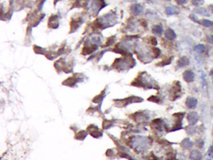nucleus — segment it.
<instances>
[{
  "label": "nucleus",
  "mask_w": 213,
  "mask_h": 160,
  "mask_svg": "<svg viewBox=\"0 0 213 160\" xmlns=\"http://www.w3.org/2000/svg\"><path fill=\"white\" fill-rule=\"evenodd\" d=\"M183 78L186 82L191 83L195 80V75L194 73L191 70H187L183 74Z\"/></svg>",
  "instance_id": "obj_1"
},
{
  "label": "nucleus",
  "mask_w": 213,
  "mask_h": 160,
  "mask_svg": "<svg viewBox=\"0 0 213 160\" xmlns=\"http://www.w3.org/2000/svg\"><path fill=\"white\" fill-rule=\"evenodd\" d=\"M82 23H83V20H82L81 18H77V20L72 19L71 23H70V27H70V33L75 31L79 28V27L81 25Z\"/></svg>",
  "instance_id": "obj_2"
},
{
  "label": "nucleus",
  "mask_w": 213,
  "mask_h": 160,
  "mask_svg": "<svg viewBox=\"0 0 213 160\" xmlns=\"http://www.w3.org/2000/svg\"><path fill=\"white\" fill-rule=\"evenodd\" d=\"M187 120L191 125H194L198 121V115L196 112L189 113L187 115Z\"/></svg>",
  "instance_id": "obj_3"
},
{
  "label": "nucleus",
  "mask_w": 213,
  "mask_h": 160,
  "mask_svg": "<svg viewBox=\"0 0 213 160\" xmlns=\"http://www.w3.org/2000/svg\"><path fill=\"white\" fill-rule=\"evenodd\" d=\"M197 103H198V101L195 98L188 97L186 100V106L190 109H195L197 106Z\"/></svg>",
  "instance_id": "obj_4"
},
{
  "label": "nucleus",
  "mask_w": 213,
  "mask_h": 160,
  "mask_svg": "<svg viewBox=\"0 0 213 160\" xmlns=\"http://www.w3.org/2000/svg\"><path fill=\"white\" fill-rule=\"evenodd\" d=\"M190 61L187 56H182L177 60V67L179 68L184 67L189 65Z\"/></svg>",
  "instance_id": "obj_5"
},
{
  "label": "nucleus",
  "mask_w": 213,
  "mask_h": 160,
  "mask_svg": "<svg viewBox=\"0 0 213 160\" xmlns=\"http://www.w3.org/2000/svg\"><path fill=\"white\" fill-rule=\"evenodd\" d=\"M49 27L52 29H56L58 27V16L53 15L50 18L49 23H48Z\"/></svg>",
  "instance_id": "obj_6"
},
{
  "label": "nucleus",
  "mask_w": 213,
  "mask_h": 160,
  "mask_svg": "<svg viewBox=\"0 0 213 160\" xmlns=\"http://www.w3.org/2000/svg\"><path fill=\"white\" fill-rule=\"evenodd\" d=\"M131 12L135 15H139L143 12V8L140 4H133L131 7Z\"/></svg>",
  "instance_id": "obj_7"
},
{
  "label": "nucleus",
  "mask_w": 213,
  "mask_h": 160,
  "mask_svg": "<svg viewBox=\"0 0 213 160\" xmlns=\"http://www.w3.org/2000/svg\"><path fill=\"white\" fill-rule=\"evenodd\" d=\"M189 158L192 160H201L202 158V155L198 150H193L190 153Z\"/></svg>",
  "instance_id": "obj_8"
},
{
  "label": "nucleus",
  "mask_w": 213,
  "mask_h": 160,
  "mask_svg": "<svg viewBox=\"0 0 213 160\" xmlns=\"http://www.w3.org/2000/svg\"><path fill=\"white\" fill-rule=\"evenodd\" d=\"M165 37H166V39L172 41V40H174L176 38L177 35L173 30H172L171 29H167L165 31Z\"/></svg>",
  "instance_id": "obj_9"
},
{
  "label": "nucleus",
  "mask_w": 213,
  "mask_h": 160,
  "mask_svg": "<svg viewBox=\"0 0 213 160\" xmlns=\"http://www.w3.org/2000/svg\"><path fill=\"white\" fill-rule=\"evenodd\" d=\"M152 33L154 34H155V35L161 36L162 33H163V27H162V26L160 25H154L153 28H152Z\"/></svg>",
  "instance_id": "obj_10"
},
{
  "label": "nucleus",
  "mask_w": 213,
  "mask_h": 160,
  "mask_svg": "<svg viewBox=\"0 0 213 160\" xmlns=\"http://www.w3.org/2000/svg\"><path fill=\"white\" fill-rule=\"evenodd\" d=\"M181 146H182V147L184 148V149H190V148L192 147L193 143L191 142V140H189V138H185V139H184V140L182 141Z\"/></svg>",
  "instance_id": "obj_11"
},
{
  "label": "nucleus",
  "mask_w": 213,
  "mask_h": 160,
  "mask_svg": "<svg viewBox=\"0 0 213 160\" xmlns=\"http://www.w3.org/2000/svg\"><path fill=\"white\" fill-rule=\"evenodd\" d=\"M77 82V78H68V80H65L63 82L64 85H69V86H72L76 84V83Z\"/></svg>",
  "instance_id": "obj_12"
},
{
  "label": "nucleus",
  "mask_w": 213,
  "mask_h": 160,
  "mask_svg": "<svg viewBox=\"0 0 213 160\" xmlns=\"http://www.w3.org/2000/svg\"><path fill=\"white\" fill-rule=\"evenodd\" d=\"M194 12L196 13H198L200 14L202 16H210V14L207 10L205 9V8H196L194 10Z\"/></svg>",
  "instance_id": "obj_13"
},
{
  "label": "nucleus",
  "mask_w": 213,
  "mask_h": 160,
  "mask_svg": "<svg viewBox=\"0 0 213 160\" xmlns=\"http://www.w3.org/2000/svg\"><path fill=\"white\" fill-rule=\"evenodd\" d=\"M90 134H91V136H93V137L95 138H98L99 136H101L102 135V133L99 132L98 129L97 127H94L92 128V130H90Z\"/></svg>",
  "instance_id": "obj_14"
},
{
  "label": "nucleus",
  "mask_w": 213,
  "mask_h": 160,
  "mask_svg": "<svg viewBox=\"0 0 213 160\" xmlns=\"http://www.w3.org/2000/svg\"><path fill=\"white\" fill-rule=\"evenodd\" d=\"M198 23L204 27H211V26H213V23L212 21L206 20V19H203V20H200V21H199Z\"/></svg>",
  "instance_id": "obj_15"
},
{
  "label": "nucleus",
  "mask_w": 213,
  "mask_h": 160,
  "mask_svg": "<svg viewBox=\"0 0 213 160\" xmlns=\"http://www.w3.org/2000/svg\"><path fill=\"white\" fill-rule=\"evenodd\" d=\"M206 50V48H205V45H203V44H198V45H196L194 47V50L198 53H202L204 52Z\"/></svg>",
  "instance_id": "obj_16"
},
{
  "label": "nucleus",
  "mask_w": 213,
  "mask_h": 160,
  "mask_svg": "<svg viewBox=\"0 0 213 160\" xmlns=\"http://www.w3.org/2000/svg\"><path fill=\"white\" fill-rule=\"evenodd\" d=\"M172 60H173V57H171V58H167V59H166V60H163V61H162V62H160V64H158V65H156L160 66V67L166 66V65L171 64Z\"/></svg>",
  "instance_id": "obj_17"
},
{
  "label": "nucleus",
  "mask_w": 213,
  "mask_h": 160,
  "mask_svg": "<svg viewBox=\"0 0 213 160\" xmlns=\"http://www.w3.org/2000/svg\"><path fill=\"white\" fill-rule=\"evenodd\" d=\"M86 136H87V134L84 131H81V132H79L77 134V135L75 136V138H76L77 139L83 140V139H84L85 138Z\"/></svg>",
  "instance_id": "obj_18"
},
{
  "label": "nucleus",
  "mask_w": 213,
  "mask_h": 160,
  "mask_svg": "<svg viewBox=\"0 0 213 160\" xmlns=\"http://www.w3.org/2000/svg\"><path fill=\"white\" fill-rule=\"evenodd\" d=\"M166 12L168 14H169V15H172V14H175V10L174 8H171V7H169H169H166Z\"/></svg>",
  "instance_id": "obj_19"
},
{
  "label": "nucleus",
  "mask_w": 213,
  "mask_h": 160,
  "mask_svg": "<svg viewBox=\"0 0 213 160\" xmlns=\"http://www.w3.org/2000/svg\"><path fill=\"white\" fill-rule=\"evenodd\" d=\"M149 41H150V43H151L152 45H154V46L158 44L157 40H156V38H154V37H150V39H149Z\"/></svg>",
  "instance_id": "obj_20"
},
{
  "label": "nucleus",
  "mask_w": 213,
  "mask_h": 160,
  "mask_svg": "<svg viewBox=\"0 0 213 160\" xmlns=\"http://www.w3.org/2000/svg\"><path fill=\"white\" fill-rule=\"evenodd\" d=\"M189 18H190L192 21H193V22H195V23H199L198 18V17H197L194 14H190V15L189 16Z\"/></svg>",
  "instance_id": "obj_21"
},
{
  "label": "nucleus",
  "mask_w": 213,
  "mask_h": 160,
  "mask_svg": "<svg viewBox=\"0 0 213 160\" xmlns=\"http://www.w3.org/2000/svg\"><path fill=\"white\" fill-rule=\"evenodd\" d=\"M152 50H153V53H154V56H155V58H157L160 54V50L157 48H153Z\"/></svg>",
  "instance_id": "obj_22"
},
{
  "label": "nucleus",
  "mask_w": 213,
  "mask_h": 160,
  "mask_svg": "<svg viewBox=\"0 0 213 160\" xmlns=\"http://www.w3.org/2000/svg\"><path fill=\"white\" fill-rule=\"evenodd\" d=\"M114 41V37H111V38H110L109 39H108V41H107L106 43V46H108V45H111L112 43Z\"/></svg>",
  "instance_id": "obj_23"
},
{
  "label": "nucleus",
  "mask_w": 213,
  "mask_h": 160,
  "mask_svg": "<svg viewBox=\"0 0 213 160\" xmlns=\"http://www.w3.org/2000/svg\"><path fill=\"white\" fill-rule=\"evenodd\" d=\"M204 3V1H192V4L196 6H198L200 5H202Z\"/></svg>",
  "instance_id": "obj_24"
},
{
  "label": "nucleus",
  "mask_w": 213,
  "mask_h": 160,
  "mask_svg": "<svg viewBox=\"0 0 213 160\" xmlns=\"http://www.w3.org/2000/svg\"><path fill=\"white\" fill-rule=\"evenodd\" d=\"M148 100L150 101H153V102H158V98L157 96H151L150 98H149Z\"/></svg>",
  "instance_id": "obj_25"
},
{
  "label": "nucleus",
  "mask_w": 213,
  "mask_h": 160,
  "mask_svg": "<svg viewBox=\"0 0 213 160\" xmlns=\"http://www.w3.org/2000/svg\"><path fill=\"white\" fill-rule=\"evenodd\" d=\"M204 145V141L203 140H199V142L198 143V146L199 147H202Z\"/></svg>",
  "instance_id": "obj_26"
},
{
  "label": "nucleus",
  "mask_w": 213,
  "mask_h": 160,
  "mask_svg": "<svg viewBox=\"0 0 213 160\" xmlns=\"http://www.w3.org/2000/svg\"><path fill=\"white\" fill-rule=\"evenodd\" d=\"M177 2L178 3V4H185L187 2V1H177Z\"/></svg>",
  "instance_id": "obj_27"
},
{
  "label": "nucleus",
  "mask_w": 213,
  "mask_h": 160,
  "mask_svg": "<svg viewBox=\"0 0 213 160\" xmlns=\"http://www.w3.org/2000/svg\"><path fill=\"white\" fill-rule=\"evenodd\" d=\"M209 9H210V10L211 11V12L213 14V5H210V6H209Z\"/></svg>",
  "instance_id": "obj_28"
},
{
  "label": "nucleus",
  "mask_w": 213,
  "mask_h": 160,
  "mask_svg": "<svg viewBox=\"0 0 213 160\" xmlns=\"http://www.w3.org/2000/svg\"><path fill=\"white\" fill-rule=\"evenodd\" d=\"M210 75H213V69L211 71V73H210Z\"/></svg>",
  "instance_id": "obj_29"
},
{
  "label": "nucleus",
  "mask_w": 213,
  "mask_h": 160,
  "mask_svg": "<svg viewBox=\"0 0 213 160\" xmlns=\"http://www.w3.org/2000/svg\"><path fill=\"white\" fill-rule=\"evenodd\" d=\"M211 40H212V41H213V35H212V36H211Z\"/></svg>",
  "instance_id": "obj_30"
}]
</instances>
